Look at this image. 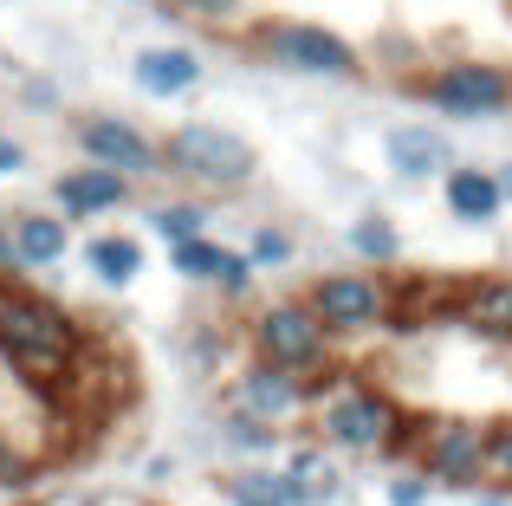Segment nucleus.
<instances>
[{
    "label": "nucleus",
    "mask_w": 512,
    "mask_h": 506,
    "mask_svg": "<svg viewBox=\"0 0 512 506\" xmlns=\"http://www.w3.org/2000/svg\"><path fill=\"white\" fill-rule=\"evenodd\" d=\"M415 98L448 124H493L512 111V65L500 59H441L415 78Z\"/></svg>",
    "instance_id": "obj_7"
},
{
    "label": "nucleus",
    "mask_w": 512,
    "mask_h": 506,
    "mask_svg": "<svg viewBox=\"0 0 512 506\" xmlns=\"http://www.w3.org/2000/svg\"><path fill=\"white\" fill-rule=\"evenodd\" d=\"M402 461L409 474H422L441 494H480L487 487V422L480 416H409V435H402Z\"/></svg>",
    "instance_id": "obj_3"
},
{
    "label": "nucleus",
    "mask_w": 512,
    "mask_h": 506,
    "mask_svg": "<svg viewBox=\"0 0 512 506\" xmlns=\"http://www.w3.org/2000/svg\"><path fill=\"white\" fill-rule=\"evenodd\" d=\"M201 52L195 46H143L137 59H130V78H137L150 98H188V91L201 85Z\"/></svg>",
    "instance_id": "obj_18"
},
{
    "label": "nucleus",
    "mask_w": 512,
    "mask_h": 506,
    "mask_svg": "<svg viewBox=\"0 0 512 506\" xmlns=\"http://www.w3.org/2000/svg\"><path fill=\"white\" fill-rule=\"evenodd\" d=\"M454 318L487 344H512V273H487L454 292Z\"/></svg>",
    "instance_id": "obj_16"
},
{
    "label": "nucleus",
    "mask_w": 512,
    "mask_h": 506,
    "mask_svg": "<svg viewBox=\"0 0 512 506\" xmlns=\"http://www.w3.org/2000/svg\"><path fill=\"white\" fill-rule=\"evenodd\" d=\"M130 195H137V182L111 176V169H65L59 182H52V215L72 228V221H98V215H117V208H130Z\"/></svg>",
    "instance_id": "obj_12"
},
{
    "label": "nucleus",
    "mask_w": 512,
    "mask_h": 506,
    "mask_svg": "<svg viewBox=\"0 0 512 506\" xmlns=\"http://www.w3.org/2000/svg\"><path fill=\"white\" fill-rule=\"evenodd\" d=\"M33 481H39V461L0 435V494H20V487H33Z\"/></svg>",
    "instance_id": "obj_27"
},
{
    "label": "nucleus",
    "mask_w": 512,
    "mask_h": 506,
    "mask_svg": "<svg viewBox=\"0 0 512 506\" xmlns=\"http://www.w3.org/2000/svg\"><path fill=\"white\" fill-rule=\"evenodd\" d=\"M130 7H163L169 13V0H130Z\"/></svg>",
    "instance_id": "obj_35"
},
{
    "label": "nucleus",
    "mask_w": 512,
    "mask_h": 506,
    "mask_svg": "<svg viewBox=\"0 0 512 506\" xmlns=\"http://www.w3.org/2000/svg\"><path fill=\"white\" fill-rule=\"evenodd\" d=\"M208 221H214V208L195 202V195H175V202H156V208H150V234H156L163 247L201 241V234H208Z\"/></svg>",
    "instance_id": "obj_21"
},
{
    "label": "nucleus",
    "mask_w": 512,
    "mask_h": 506,
    "mask_svg": "<svg viewBox=\"0 0 512 506\" xmlns=\"http://www.w3.org/2000/svg\"><path fill=\"white\" fill-rule=\"evenodd\" d=\"M169 13L208 26V33H234V26H247V0H169Z\"/></svg>",
    "instance_id": "obj_25"
},
{
    "label": "nucleus",
    "mask_w": 512,
    "mask_h": 506,
    "mask_svg": "<svg viewBox=\"0 0 512 506\" xmlns=\"http://www.w3.org/2000/svg\"><path fill=\"white\" fill-rule=\"evenodd\" d=\"M0 279H20V260H13V241H7V221H0Z\"/></svg>",
    "instance_id": "obj_32"
},
{
    "label": "nucleus",
    "mask_w": 512,
    "mask_h": 506,
    "mask_svg": "<svg viewBox=\"0 0 512 506\" xmlns=\"http://www.w3.org/2000/svg\"><path fill=\"white\" fill-rule=\"evenodd\" d=\"M214 435H221V448L240 461V468H247V461H266V455H279V448H286V429H266V422L234 416V409H221Z\"/></svg>",
    "instance_id": "obj_20"
},
{
    "label": "nucleus",
    "mask_w": 512,
    "mask_h": 506,
    "mask_svg": "<svg viewBox=\"0 0 512 506\" xmlns=\"http://www.w3.org/2000/svg\"><path fill=\"white\" fill-rule=\"evenodd\" d=\"M221 500L227 506H286V494H279V474L260 468V461H247V468H234L221 481Z\"/></svg>",
    "instance_id": "obj_23"
},
{
    "label": "nucleus",
    "mask_w": 512,
    "mask_h": 506,
    "mask_svg": "<svg viewBox=\"0 0 512 506\" xmlns=\"http://www.w3.org/2000/svg\"><path fill=\"white\" fill-rule=\"evenodd\" d=\"M428 494H435V487H428L422 474H409V468L389 474V487H383V500H389V506H428Z\"/></svg>",
    "instance_id": "obj_28"
},
{
    "label": "nucleus",
    "mask_w": 512,
    "mask_h": 506,
    "mask_svg": "<svg viewBox=\"0 0 512 506\" xmlns=\"http://www.w3.org/2000/svg\"><path fill=\"white\" fill-rule=\"evenodd\" d=\"M299 299L312 305V318L325 325L331 344H363V338H376V331H389V305H396V292H389L383 273L338 266V273H318Z\"/></svg>",
    "instance_id": "obj_8"
},
{
    "label": "nucleus",
    "mask_w": 512,
    "mask_h": 506,
    "mask_svg": "<svg viewBox=\"0 0 512 506\" xmlns=\"http://www.w3.org/2000/svg\"><path fill=\"white\" fill-rule=\"evenodd\" d=\"M506 26H512V0H506Z\"/></svg>",
    "instance_id": "obj_36"
},
{
    "label": "nucleus",
    "mask_w": 512,
    "mask_h": 506,
    "mask_svg": "<svg viewBox=\"0 0 512 506\" xmlns=\"http://www.w3.org/2000/svg\"><path fill=\"white\" fill-rule=\"evenodd\" d=\"M78 266H85L91 286L130 292V286L143 279V266H150V253H143L137 234H85V247H78Z\"/></svg>",
    "instance_id": "obj_17"
},
{
    "label": "nucleus",
    "mask_w": 512,
    "mask_h": 506,
    "mask_svg": "<svg viewBox=\"0 0 512 506\" xmlns=\"http://www.w3.org/2000/svg\"><path fill=\"white\" fill-rule=\"evenodd\" d=\"M7 241H13L20 273H52V266H65V253H72V228H65L52 208H20V215L7 221Z\"/></svg>",
    "instance_id": "obj_14"
},
{
    "label": "nucleus",
    "mask_w": 512,
    "mask_h": 506,
    "mask_svg": "<svg viewBox=\"0 0 512 506\" xmlns=\"http://www.w3.org/2000/svg\"><path fill=\"white\" fill-rule=\"evenodd\" d=\"M487 487H506L512 494V416L487 422Z\"/></svg>",
    "instance_id": "obj_26"
},
{
    "label": "nucleus",
    "mask_w": 512,
    "mask_h": 506,
    "mask_svg": "<svg viewBox=\"0 0 512 506\" xmlns=\"http://www.w3.org/2000/svg\"><path fill=\"white\" fill-rule=\"evenodd\" d=\"M383 163L396 182H441L454 169V143L441 124H389L383 130Z\"/></svg>",
    "instance_id": "obj_11"
},
{
    "label": "nucleus",
    "mask_w": 512,
    "mask_h": 506,
    "mask_svg": "<svg viewBox=\"0 0 512 506\" xmlns=\"http://www.w3.org/2000/svg\"><path fill=\"white\" fill-rule=\"evenodd\" d=\"M247 351H253V364H273V370H286V377H299V383H318L331 370V351H338V344L325 338V325L312 318V305H305L299 292H279V299L253 305Z\"/></svg>",
    "instance_id": "obj_6"
},
{
    "label": "nucleus",
    "mask_w": 512,
    "mask_h": 506,
    "mask_svg": "<svg viewBox=\"0 0 512 506\" xmlns=\"http://www.w3.org/2000/svg\"><path fill=\"white\" fill-rule=\"evenodd\" d=\"M240 253L253 260V273H286V266L299 260V241H292L279 221H260V228L247 234V247H240Z\"/></svg>",
    "instance_id": "obj_24"
},
{
    "label": "nucleus",
    "mask_w": 512,
    "mask_h": 506,
    "mask_svg": "<svg viewBox=\"0 0 512 506\" xmlns=\"http://www.w3.org/2000/svg\"><path fill=\"white\" fill-rule=\"evenodd\" d=\"M273 474H279L286 506H338L344 500V468H338V455H325L318 442L286 448V461H279Z\"/></svg>",
    "instance_id": "obj_13"
},
{
    "label": "nucleus",
    "mask_w": 512,
    "mask_h": 506,
    "mask_svg": "<svg viewBox=\"0 0 512 506\" xmlns=\"http://www.w3.org/2000/svg\"><path fill=\"white\" fill-rule=\"evenodd\" d=\"M344 247H350V260H363V273H383V266L402 260V234H396V221H389L383 208H363V215L344 228Z\"/></svg>",
    "instance_id": "obj_19"
},
{
    "label": "nucleus",
    "mask_w": 512,
    "mask_h": 506,
    "mask_svg": "<svg viewBox=\"0 0 512 506\" xmlns=\"http://www.w3.org/2000/svg\"><path fill=\"white\" fill-rule=\"evenodd\" d=\"M493 182H500V202L512 208V156H506V163H500V169H493Z\"/></svg>",
    "instance_id": "obj_34"
},
{
    "label": "nucleus",
    "mask_w": 512,
    "mask_h": 506,
    "mask_svg": "<svg viewBox=\"0 0 512 506\" xmlns=\"http://www.w3.org/2000/svg\"><path fill=\"white\" fill-rule=\"evenodd\" d=\"M163 176H175L188 195H234L260 176V150L227 124H175L163 137Z\"/></svg>",
    "instance_id": "obj_5"
},
{
    "label": "nucleus",
    "mask_w": 512,
    "mask_h": 506,
    "mask_svg": "<svg viewBox=\"0 0 512 506\" xmlns=\"http://www.w3.org/2000/svg\"><path fill=\"white\" fill-rule=\"evenodd\" d=\"M0 357L33 390H65L85 364V325L72 318V305L7 279L0 286Z\"/></svg>",
    "instance_id": "obj_2"
},
{
    "label": "nucleus",
    "mask_w": 512,
    "mask_h": 506,
    "mask_svg": "<svg viewBox=\"0 0 512 506\" xmlns=\"http://www.w3.org/2000/svg\"><path fill=\"white\" fill-rule=\"evenodd\" d=\"M188 357H195V370H221V338L201 325L195 338H188Z\"/></svg>",
    "instance_id": "obj_29"
},
{
    "label": "nucleus",
    "mask_w": 512,
    "mask_h": 506,
    "mask_svg": "<svg viewBox=\"0 0 512 506\" xmlns=\"http://www.w3.org/2000/svg\"><path fill=\"white\" fill-rule=\"evenodd\" d=\"M78 150H85L91 169H111V176L124 182H156L163 176V137H150L143 124H130V117L117 111H85L72 124Z\"/></svg>",
    "instance_id": "obj_9"
},
{
    "label": "nucleus",
    "mask_w": 512,
    "mask_h": 506,
    "mask_svg": "<svg viewBox=\"0 0 512 506\" xmlns=\"http://www.w3.org/2000/svg\"><path fill=\"white\" fill-rule=\"evenodd\" d=\"M474 506H512V494H506V487H480Z\"/></svg>",
    "instance_id": "obj_33"
},
{
    "label": "nucleus",
    "mask_w": 512,
    "mask_h": 506,
    "mask_svg": "<svg viewBox=\"0 0 512 506\" xmlns=\"http://www.w3.org/2000/svg\"><path fill=\"white\" fill-rule=\"evenodd\" d=\"M221 409L253 416V422H266V429H292L299 416H312V383H299V377H286V370L247 357V364H234V377H227V403Z\"/></svg>",
    "instance_id": "obj_10"
},
{
    "label": "nucleus",
    "mask_w": 512,
    "mask_h": 506,
    "mask_svg": "<svg viewBox=\"0 0 512 506\" xmlns=\"http://www.w3.org/2000/svg\"><path fill=\"white\" fill-rule=\"evenodd\" d=\"M20 98H26V111H59V85L52 78H26Z\"/></svg>",
    "instance_id": "obj_30"
},
{
    "label": "nucleus",
    "mask_w": 512,
    "mask_h": 506,
    "mask_svg": "<svg viewBox=\"0 0 512 506\" xmlns=\"http://www.w3.org/2000/svg\"><path fill=\"white\" fill-rule=\"evenodd\" d=\"M227 260H234V247H227V241H214V234H201V241H182V247H169V266H175V279H188V286H221Z\"/></svg>",
    "instance_id": "obj_22"
},
{
    "label": "nucleus",
    "mask_w": 512,
    "mask_h": 506,
    "mask_svg": "<svg viewBox=\"0 0 512 506\" xmlns=\"http://www.w3.org/2000/svg\"><path fill=\"white\" fill-rule=\"evenodd\" d=\"M0 286H7V279H0Z\"/></svg>",
    "instance_id": "obj_37"
},
{
    "label": "nucleus",
    "mask_w": 512,
    "mask_h": 506,
    "mask_svg": "<svg viewBox=\"0 0 512 506\" xmlns=\"http://www.w3.org/2000/svg\"><path fill=\"white\" fill-rule=\"evenodd\" d=\"M13 176H26V143L0 130V182H13Z\"/></svg>",
    "instance_id": "obj_31"
},
{
    "label": "nucleus",
    "mask_w": 512,
    "mask_h": 506,
    "mask_svg": "<svg viewBox=\"0 0 512 506\" xmlns=\"http://www.w3.org/2000/svg\"><path fill=\"white\" fill-rule=\"evenodd\" d=\"M247 52L266 59L273 72L312 78V85H350V78H363V52L350 46L344 33H331V26H318V20H292V13L253 20L247 26Z\"/></svg>",
    "instance_id": "obj_4"
},
{
    "label": "nucleus",
    "mask_w": 512,
    "mask_h": 506,
    "mask_svg": "<svg viewBox=\"0 0 512 506\" xmlns=\"http://www.w3.org/2000/svg\"><path fill=\"white\" fill-rule=\"evenodd\" d=\"M409 409L383 390L376 377L357 370H325L312 383V442L338 461H389L402 455Z\"/></svg>",
    "instance_id": "obj_1"
},
{
    "label": "nucleus",
    "mask_w": 512,
    "mask_h": 506,
    "mask_svg": "<svg viewBox=\"0 0 512 506\" xmlns=\"http://www.w3.org/2000/svg\"><path fill=\"white\" fill-rule=\"evenodd\" d=\"M441 208H448L454 228H493L506 202H500V182H493V169L454 163L448 176H441Z\"/></svg>",
    "instance_id": "obj_15"
}]
</instances>
